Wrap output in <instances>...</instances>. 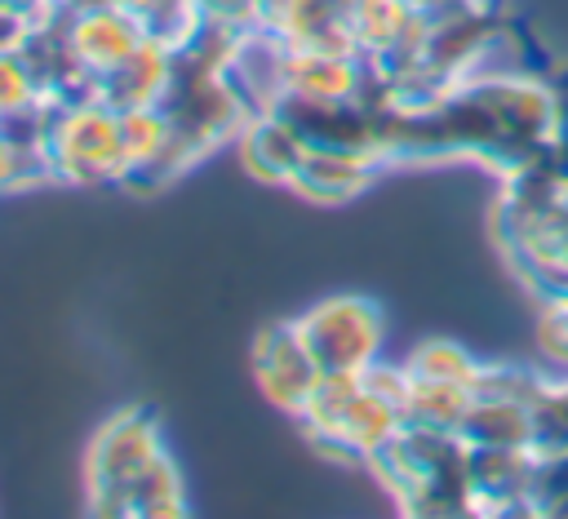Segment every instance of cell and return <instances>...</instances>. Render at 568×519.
I'll return each mask as SVG.
<instances>
[{"label":"cell","instance_id":"obj_1","mask_svg":"<svg viewBox=\"0 0 568 519\" xmlns=\"http://www.w3.org/2000/svg\"><path fill=\"white\" fill-rule=\"evenodd\" d=\"M164 457V435H160V417L155 408H124L115 417H106V426L93 435L89 457H84V488H89V510L120 519V501L129 492V484L155 461Z\"/></svg>","mask_w":568,"mask_h":519},{"label":"cell","instance_id":"obj_2","mask_svg":"<svg viewBox=\"0 0 568 519\" xmlns=\"http://www.w3.org/2000/svg\"><path fill=\"white\" fill-rule=\"evenodd\" d=\"M297 328L320 373H364L382 355L386 319L373 297L337 293V297L315 302L306 315H297Z\"/></svg>","mask_w":568,"mask_h":519},{"label":"cell","instance_id":"obj_3","mask_svg":"<svg viewBox=\"0 0 568 519\" xmlns=\"http://www.w3.org/2000/svg\"><path fill=\"white\" fill-rule=\"evenodd\" d=\"M53 177L67 186H106L124 177V142H120V111L106 102H89L58 115V129L49 138Z\"/></svg>","mask_w":568,"mask_h":519},{"label":"cell","instance_id":"obj_4","mask_svg":"<svg viewBox=\"0 0 568 519\" xmlns=\"http://www.w3.org/2000/svg\"><path fill=\"white\" fill-rule=\"evenodd\" d=\"M275 115L306 142V151H342V155H364L382 160V129L377 111L364 106L359 98H302L284 93L275 102Z\"/></svg>","mask_w":568,"mask_h":519},{"label":"cell","instance_id":"obj_5","mask_svg":"<svg viewBox=\"0 0 568 519\" xmlns=\"http://www.w3.org/2000/svg\"><path fill=\"white\" fill-rule=\"evenodd\" d=\"M160 111L173 129L195 138L204 151H217L222 142L240 138L244 124L253 120L222 75H191V71H178L173 62H169V89L160 98Z\"/></svg>","mask_w":568,"mask_h":519},{"label":"cell","instance_id":"obj_6","mask_svg":"<svg viewBox=\"0 0 568 519\" xmlns=\"http://www.w3.org/2000/svg\"><path fill=\"white\" fill-rule=\"evenodd\" d=\"M248 359H253V377H257L262 395L275 408H284L288 417H297V408L306 404V395H311V386L320 377V364H315L311 346L302 342L297 319H271V324H262L257 337H253Z\"/></svg>","mask_w":568,"mask_h":519},{"label":"cell","instance_id":"obj_7","mask_svg":"<svg viewBox=\"0 0 568 519\" xmlns=\"http://www.w3.org/2000/svg\"><path fill=\"white\" fill-rule=\"evenodd\" d=\"M284 67H288V40L275 27H244L235 35V49L222 67L226 89L240 98V106L248 115H266L275 111V102L288 93L284 84Z\"/></svg>","mask_w":568,"mask_h":519},{"label":"cell","instance_id":"obj_8","mask_svg":"<svg viewBox=\"0 0 568 519\" xmlns=\"http://www.w3.org/2000/svg\"><path fill=\"white\" fill-rule=\"evenodd\" d=\"M532 448L466 444V479L475 515H532Z\"/></svg>","mask_w":568,"mask_h":519},{"label":"cell","instance_id":"obj_9","mask_svg":"<svg viewBox=\"0 0 568 519\" xmlns=\"http://www.w3.org/2000/svg\"><path fill=\"white\" fill-rule=\"evenodd\" d=\"M386 164L364 160V155H342V151H306V160L297 164L288 191H297L311 204H346L355 195H364L373 186V177Z\"/></svg>","mask_w":568,"mask_h":519},{"label":"cell","instance_id":"obj_10","mask_svg":"<svg viewBox=\"0 0 568 519\" xmlns=\"http://www.w3.org/2000/svg\"><path fill=\"white\" fill-rule=\"evenodd\" d=\"M235 142H240L244 169H248L257 182H271V186H288L293 173H297V164L306 160V142H302L275 111L253 115Z\"/></svg>","mask_w":568,"mask_h":519},{"label":"cell","instance_id":"obj_11","mask_svg":"<svg viewBox=\"0 0 568 519\" xmlns=\"http://www.w3.org/2000/svg\"><path fill=\"white\" fill-rule=\"evenodd\" d=\"M364 80V53H324V49H297L288 44L284 84L302 98H359Z\"/></svg>","mask_w":568,"mask_h":519},{"label":"cell","instance_id":"obj_12","mask_svg":"<svg viewBox=\"0 0 568 519\" xmlns=\"http://www.w3.org/2000/svg\"><path fill=\"white\" fill-rule=\"evenodd\" d=\"M102 102L111 111H138V106H160L164 89H169V49L160 44H142L138 53H129L120 67L98 75Z\"/></svg>","mask_w":568,"mask_h":519},{"label":"cell","instance_id":"obj_13","mask_svg":"<svg viewBox=\"0 0 568 519\" xmlns=\"http://www.w3.org/2000/svg\"><path fill=\"white\" fill-rule=\"evenodd\" d=\"M71 40H75V53L84 58V67H93L102 75V71L120 67L129 53H138L146 44V31L133 9H102V13L71 22Z\"/></svg>","mask_w":568,"mask_h":519},{"label":"cell","instance_id":"obj_14","mask_svg":"<svg viewBox=\"0 0 568 519\" xmlns=\"http://www.w3.org/2000/svg\"><path fill=\"white\" fill-rule=\"evenodd\" d=\"M457 435L466 444H484V448H532L537 444V417L524 404L470 399Z\"/></svg>","mask_w":568,"mask_h":519},{"label":"cell","instance_id":"obj_15","mask_svg":"<svg viewBox=\"0 0 568 519\" xmlns=\"http://www.w3.org/2000/svg\"><path fill=\"white\" fill-rule=\"evenodd\" d=\"M204 155H209V151H204L195 138H186L182 129L169 124V138L160 142V151L146 155L142 164H133V169L120 177V186L133 191V195H160V191H169L186 169H195Z\"/></svg>","mask_w":568,"mask_h":519},{"label":"cell","instance_id":"obj_16","mask_svg":"<svg viewBox=\"0 0 568 519\" xmlns=\"http://www.w3.org/2000/svg\"><path fill=\"white\" fill-rule=\"evenodd\" d=\"M355 395H359V373H320L315 386H311V395H306V404L297 408V421H302L306 439L311 444L333 439L342 430Z\"/></svg>","mask_w":568,"mask_h":519},{"label":"cell","instance_id":"obj_17","mask_svg":"<svg viewBox=\"0 0 568 519\" xmlns=\"http://www.w3.org/2000/svg\"><path fill=\"white\" fill-rule=\"evenodd\" d=\"M186 501H182V479H178V466L173 457H155L124 492L120 501V519H173L182 515Z\"/></svg>","mask_w":568,"mask_h":519},{"label":"cell","instance_id":"obj_18","mask_svg":"<svg viewBox=\"0 0 568 519\" xmlns=\"http://www.w3.org/2000/svg\"><path fill=\"white\" fill-rule=\"evenodd\" d=\"M475 390L462 381H435V377H408L404 395V421L435 426V430H462V417L470 408Z\"/></svg>","mask_w":568,"mask_h":519},{"label":"cell","instance_id":"obj_19","mask_svg":"<svg viewBox=\"0 0 568 519\" xmlns=\"http://www.w3.org/2000/svg\"><path fill=\"white\" fill-rule=\"evenodd\" d=\"M417 9L408 0H355L351 9V31L359 53H382L386 44H395L408 27H413Z\"/></svg>","mask_w":568,"mask_h":519},{"label":"cell","instance_id":"obj_20","mask_svg":"<svg viewBox=\"0 0 568 519\" xmlns=\"http://www.w3.org/2000/svg\"><path fill=\"white\" fill-rule=\"evenodd\" d=\"M546 386H550V377L528 364H479V373L470 381L475 399H506V404H524V408H537Z\"/></svg>","mask_w":568,"mask_h":519},{"label":"cell","instance_id":"obj_21","mask_svg":"<svg viewBox=\"0 0 568 519\" xmlns=\"http://www.w3.org/2000/svg\"><path fill=\"white\" fill-rule=\"evenodd\" d=\"M58 106L49 98H27L18 106H0V138L13 151H40L49 146L53 129H58Z\"/></svg>","mask_w":568,"mask_h":519},{"label":"cell","instance_id":"obj_22","mask_svg":"<svg viewBox=\"0 0 568 519\" xmlns=\"http://www.w3.org/2000/svg\"><path fill=\"white\" fill-rule=\"evenodd\" d=\"M404 368H408V377H435V381H462V386H470L475 373H479V359L466 346H457V342L430 337V342L413 346V355L404 359Z\"/></svg>","mask_w":568,"mask_h":519},{"label":"cell","instance_id":"obj_23","mask_svg":"<svg viewBox=\"0 0 568 519\" xmlns=\"http://www.w3.org/2000/svg\"><path fill=\"white\" fill-rule=\"evenodd\" d=\"M138 22H142L151 44L178 49L200 27V9H195V0H142L138 4Z\"/></svg>","mask_w":568,"mask_h":519},{"label":"cell","instance_id":"obj_24","mask_svg":"<svg viewBox=\"0 0 568 519\" xmlns=\"http://www.w3.org/2000/svg\"><path fill=\"white\" fill-rule=\"evenodd\" d=\"M568 506V448L532 457V515H564Z\"/></svg>","mask_w":568,"mask_h":519},{"label":"cell","instance_id":"obj_25","mask_svg":"<svg viewBox=\"0 0 568 519\" xmlns=\"http://www.w3.org/2000/svg\"><path fill=\"white\" fill-rule=\"evenodd\" d=\"M164 138H169V120H164L160 106L120 111V142H124V160H129V169L142 164L146 155H155ZM129 169H124V173H129Z\"/></svg>","mask_w":568,"mask_h":519},{"label":"cell","instance_id":"obj_26","mask_svg":"<svg viewBox=\"0 0 568 519\" xmlns=\"http://www.w3.org/2000/svg\"><path fill=\"white\" fill-rule=\"evenodd\" d=\"M532 417H537V444H532V452L568 448V373L564 377H550V386L537 399Z\"/></svg>","mask_w":568,"mask_h":519},{"label":"cell","instance_id":"obj_27","mask_svg":"<svg viewBox=\"0 0 568 519\" xmlns=\"http://www.w3.org/2000/svg\"><path fill=\"white\" fill-rule=\"evenodd\" d=\"M537 342H541V355L568 373V302H546V315L537 324Z\"/></svg>","mask_w":568,"mask_h":519},{"label":"cell","instance_id":"obj_28","mask_svg":"<svg viewBox=\"0 0 568 519\" xmlns=\"http://www.w3.org/2000/svg\"><path fill=\"white\" fill-rule=\"evenodd\" d=\"M27 98H40V93H36L22 58L18 53H0V106H18Z\"/></svg>","mask_w":568,"mask_h":519},{"label":"cell","instance_id":"obj_29","mask_svg":"<svg viewBox=\"0 0 568 519\" xmlns=\"http://www.w3.org/2000/svg\"><path fill=\"white\" fill-rule=\"evenodd\" d=\"M555 84V129H550V160L568 177V67L550 80Z\"/></svg>","mask_w":568,"mask_h":519},{"label":"cell","instance_id":"obj_30","mask_svg":"<svg viewBox=\"0 0 568 519\" xmlns=\"http://www.w3.org/2000/svg\"><path fill=\"white\" fill-rule=\"evenodd\" d=\"M200 18H213V22H226L235 31L244 27H257V4L253 0H195Z\"/></svg>","mask_w":568,"mask_h":519},{"label":"cell","instance_id":"obj_31","mask_svg":"<svg viewBox=\"0 0 568 519\" xmlns=\"http://www.w3.org/2000/svg\"><path fill=\"white\" fill-rule=\"evenodd\" d=\"M102 9H129V0H53V13L67 22H80V18L102 13Z\"/></svg>","mask_w":568,"mask_h":519},{"label":"cell","instance_id":"obj_32","mask_svg":"<svg viewBox=\"0 0 568 519\" xmlns=\"http://www.w3.org/2000/svg\"><path fill=\"white\" fill-rule=\"evenodd\" d=\"M27 22L18 18V13H9V9H0V53H18L22 49V40H27Z\"/></svg>","mask_w":568,"mask_h":519},{"label":"cell","instance_id":"obj_33","mask_svg":"<svg viewBox=\"0 0 568 519\" xmlns=\"http://www.w3.org/2000/svg\"><path fill=\"white\" fill-rule=\"evenodd\" d=\"M0 9L18 13L27 27H36V22H44V18L53 13V0H0Z\"/></svg>","mask_w":568,"mask_h":519},{"label":"cell","instance_id":"obj_34","mask_svg":"<svg viewBox=\"0 0 568 519\" xmlns=\"http://www.w3.org/2000/svg\"><path fill=\"white\" fill-rule=\"evenodd\" d=\"M257 4V22L262 27H284V18H288V9H293V0H253Z\"/></svg>","mask_w":568,"mask_h":519},{"label":"cell","instance_id":"obj_35","mask_svg":"<svg viewBox=\"0 0 568 519\" xmlns=\"http://www.w3.org/2000/svg\"><path fill=\"white\" fill-rule=\"evenodd\" d=\"M9 182H13V146L0 138V191L9 195Z\"/></svg>","mask_w":568,"mask_h":519},{"label":"cell","instance_id":"obj_36","mask_svg":"<svg viewBox=\"0 0 568 519\" xmlns=\"http://www.w3.org/2000/svg\"><path fill=\"white\" fill-rule=\"evenodd\" d=\"M328 4H333V9H342L346 18H351V9H355V0H328Z\"/></svg>","mask_w":568,"mask_h":519},{"label":"cell","instance_id":"obj_37","mask_svg":"<svg viewBox=\"0 0 568 519\" xmlns=\"http://www.w3.org/2000/svg\"><path fill=\"white\" fill-rule=\"evenodd\" d=\"M564 204H568V177H564Z\"/></svg>","mask_w":568,"mask_h":519}]
</instances>
